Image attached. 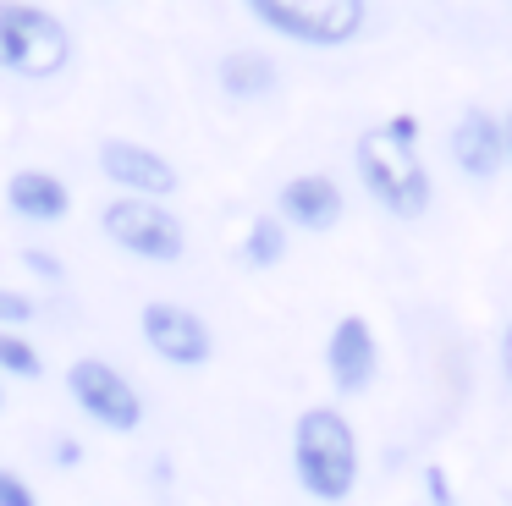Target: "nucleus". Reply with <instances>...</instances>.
I'll use <instances>...</instances> for the list:
<instances>
[{
    "instance_id": "nucleus-1",
    "label": "nucleus",
    "mask_w": 512,
    "mask_h": 506,
    "mask_svg": "<svg viewBox=\"0 0 512 506\" xmlns=\"http://www.w3.org/2000/svg\"><path fill=\"white\" fill-rule=\"evenodd\" d=\"M353 165H358V182L364 193L375 198L386 215L397 220H419L435 198V176L419 154V116L397 110L391 121L358 132L353 143Z\"/></svg>"
},
{
    "instance_id": "nucleus-2",
    "label": "nucleus",
    "mask_w": 512,
    "mask_h": 506,
    "mask_svg": "<svg viewBox=\"0 0 512 506\" xmlns=\"http://www.w3.org/2000/svg\"><path fill=\"white\" fill-rule=\"evenodd\" d=\"M358 435L342 407H303L292 424V479L309 501L342 506L358 490Z\"/></svg>"
},
{
    "instance_id": "nucleus-3",
    "label": "nucleus",
    "mask_w": 512,
    "mask_h": 506,
    "mask_svg": "<svg viewBox=\"0 0 512 506\" xmlns=\"http://www.w3.org/2000/svg\"><path fill=\"white\" fill-rule=\"evenodd\" d=\"M72 61V28L34 0H0V72L56 77Z\"/></svg>"
},
{
    "instance_id": "nucleus-4",
    "label": "nucleus",
    "mask_w": 512,
    "mask_h": 506,
    "mask_svg": "<svg viewBox=\"0 0 512 506\" xmlns=\"http://www.w3.org/2000/svg\"><path fill=\"white\" fill-rule=\"evenodd\" d=\"M100 231L111 237V248L133 253L144 264H177L188 253V226L171 204L160 198H127L116 193L111 204L100 209Z\"/></svg>"
},
{
    "instance_id": "nucleus-5",
    "label": "nucleus",
    "mask_w": 512,
    "mask_h": 506,
    "mask_svg": "<svg viewBox=\"0 0 512 506\" xmlns=\"http://www.w3.org/2000/svg\"><path fill=\"white\" fill-rule=\"evenodd\" d=\"M270 33L292 44H309V50H336V44H353L364 33L369 0H243Z\"/></svg>"
},
{
    "instance_id": "nucleus-6",
    "label": "nucleus",
    "mask_w": 512,
    "mask_h": 506,
    "mask_svg": "<svg viewBox=\"0 0 512 506\" xmlns=\"http://www.w3.org/2000/svg\"><path fill=\"white\" fill-rule=\"evenodd\" d=\"M67 396L78 402L83 418H94V424L111 429V435H133V429L144 424V396H138V385L105 358H78L72 363L67 369Z\"/></svg>"
},
{
    "instance_id": "nucleus-7",
    "label": "nucleus",
    "mask_w": 512,
    "mask_h": 506,
    "mask_svg": "<svg viewBox=\"0 0 512 506\" xmlns=\"http://www.w3.org/2000/svg\"><path fill=\"white\" fill-rule=\"evenodd\" d=\"M138 330H144V347L155 352L160 363H171V369H204V363L215 358L210 319L193 314L188 303L155 297V303H144V314H138Z\"/></svg>"
},
{
    "instance_id": "nucleus-8",
    "label": "nucleus",
    "mask_w": 512,
    "mask_h": 506,
    "mask_svg": "<svg viewBox=\"0 0 512 506\" xmlns=\"http://www.w3.org/2000/svg\"><path fill=\"white\" fill-rule=\"evenodd\" d=\"M100 176L111 187H122L127 198H171L182 187L177 165L138 138H105L100 143Z\"/></svg>"
},
{
    "instance_id": "nucleus-9",
    "label": "nucleus",
    "mask_w": 512,
    "mask_h": 506,
    "mask_svg": "<svg viewBox=\"0 0 512 506\" xmlns=\"http://www.w3.org/2000/svg\"><path fill=\"white\" fill-rule=\"evenodd\" d=\"M325 374H331L336 396H364L380 374V341L364 314H342L325 336Z\"/></svg>"
},
{
    "instance_id": "nucleus-10",
    "label": "nucleus",
    "mask_w": 512,
    "mask_h": 506,
    "mask_svg": "<svg viewBox=\"0 0 512 506\" xmlns=\"http://www.w3.org/2000/svg\"><path fill=\"white\" fill-rule=\"evenodd\" d=\"M446 154L468 182H490L507 171V149H501V116L485 105H468L446 132Z\"/></svg>"
},
{
    "instance_id": "nucleus-11",
    "label": "nucleus",
    "mask_w": 512,
    "mask_h": 506,
    "mask_svg": "<svg viewBox=\"0 0 512 506\" xmlns=\"http://www.w3.org/2000/svg\"><path fill=\"white\" fill-rule=\"evenodd\" d=\"M347 198H342V182L325 171H303V176H287L276 193V220L292 231H331L336 220H342Z\"/></svg>"
},
{
    "instance_id": "nucleus-12",
    "label": "nucleus",
    "mask_w": 512,
    "mask_h": 506,
    "mask_svg": "<svg viewBox=\"0 0 512 506\" xmlns=\"http://www.w3.org/2000/svg\"><path fill=\"white\" fill-rule=\"evenodd\" d=\"M6 209L28 226H61L72 215V187L61 182L56 171H39V165H23V171L6 176Z\"/></svg>"
},
{
    "instance_id": "nucleus-13",
    "label": "nucleus",
    "mask_w": 512,
    "mask_h": 506,
    "mask_svg": "<svg viewBox=\"0 0 512 506\" xmlns=\"http://www.w3.org/2000/svg\"><path fill=\"white\" fill-rule=\"evenodd\" d=\"M215 77H221V94L226 99H243V105L276 94V83H281L276 61H270L265 50H226L221 66H215Z\"/></svg>"
},
{
    "instance_id": "nucleus-14",
    "label": "nucleus",
    "mask_w": 512,
    "mask_h": 506,
    "mask_svg": "<svg viewBox=\"0 0 512 506\" xmlns=\"http://www.w3.org/2000/svg\"><path fill=\"white\" fill-rule=\"evenodd\" d=\"M237 259H243L248 270H276V264L287 259V226H281L276 215H254L243 231V242H237Z\"/></svg>"
},
{
    "instance_id": "nucleus-15",
    "label": "nucleus",
    "mask_w": 512,
    "mask_h": 506,
    "mask_svg": "<svg viewBox=\"0 0 512 506\" xmlns=\"http://www.w3.org/2000/svg\"><path fill=\"white\" fill-rule=\"evenodd\" d=\"M0 374H12V380H39L45 374V358L28 336L17 330H0Z\"/></svg>"
},
{
    "instance_id": "nucleus-16",
    "label": "nucleus",
    "mask_w": 512,
    "mask_h": 506,
    "mask_svg": "<svg viewBox=\"0 0 512 506\" xmlns=\"http://www.w3.org/2000/svg\"><path fill=\"white\" fill-rule=\"evenodd\" d=\"M34 319V297L12 292V286H0V330H23Z\"/></svg>"
},
{
    "instance_id": "nucleus-17",
    "label": "nucleus",
    "mask_w": 512,
    "mask_h": 506,
    "mask_svg": "<svg viewBox=\"0 0 512 506\" xmlns=\"http://www.w3.org/2000/svg\"><path fill=\"white\" fill-rule=\"evenodd\" d=\"M23 270L39 275V281H50V286L67 281V264H61L56 253H45V248H23Z\"/></svg>"
},
{
    "instance_id": "nucleus-18",
    "label": "nucleus",
    "mask_w": 512,
    "mask_h": 506,
    "mask_svg": "<svg viewBox=\"0 0 512 506\" xmlns=\"http://www.w3.org/2000/svg\"><path fill=\"white\" fill-rule=\"evenodd\" d=\"M0 506H39V495H34V484H28L23 473L0 468Z\"/></svg>"
},
{
    "instance_id": "nucleus-19",
    "label": "nucleus",
    "mask_w": 512,
    "mask_h": 506,
    "mask_svg": "<svg viewBox=\"0 0 512 506\" xmlns=\"http://www.w3.org/2000/svg\"><path fill=\"white\" fill-rule=\"evenodd\" d=\"M424 495H430V506H457L452 501V479H446L441 462H430V468H424Z\"/></svg>"
},
{
    "instance_id": "nucleus-20",
    "label": "nucleus",
    "mask_w": 512,
    "mask_h": 506,
    "mask_svg": "<svg viewBox=\"0 0 512 506\" xmlns=\"http://www.w3.org/2000/svg\"><path fill=\"white\" fill-rule=\"evenodd\" d=\"M50 457H56V468H78V462H83V446H78V440H72V435H61Z\"/></svg>"
},
{
    "instance_id": "nucleus-21",
    "label": "nucleus",
    "mask_w": 512,
    "mask_h": 506,
    "mask_svg": "<svg viewBox=\"0 0 512 506\" xmlns=\"http://www.w3.org/2000/svg\"><path fill=\"white\" fill-rule=\"evenodd\" d=\"M496 358H501V380L512 385V319L501 325V341H496Z\"/></svg>"
},
{
    "instance_id": "nucleus-22",
    "label": "nucleus",
    "mask_w": 512,
    "mask_h": 506,
    "mask_svg": "<svg viewBox=\"0 0 512 506\" xmlns=\"http://www.w3.org/2000/svg\"><path fill=\"white\" fill-rule=\"evenodd\" d=\"M501 149H507V165H512V110L501 116Z\"/></svg>"
},
{
    "instance_id": "nucleus-23",
    "label": "nucleus",
    "mask_w": 512,
    "mask_h": 506,
    "mask_svg": "<svg viewBox=\"0 0 512 506\" xmlns=\"http://www.w3.org/2000/svg\"><path fill=\"white\" fill-rule=\"evenodd\" d=\"M0 407H6V391H0Z\"/></svg>"
}]
</instances>
